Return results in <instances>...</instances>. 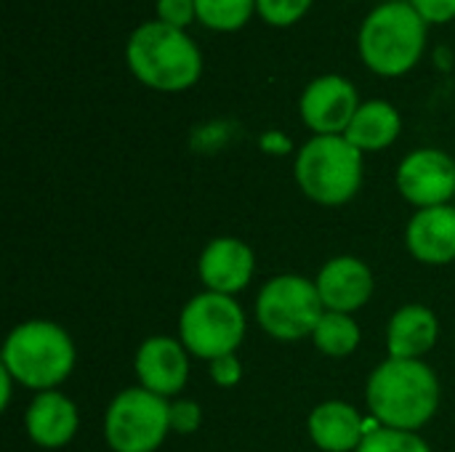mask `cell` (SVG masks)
Returning a JSON list of instances; mask_svg holds the SVG:
<instances>
[{"instance_id":"cell-1","label":"cell","mask_w":455,"mask_h":452,"mask_svg":"<svg viewBox=\"0 0 455 452\" xmlns=\"http://www.w3.org/2000/svg\"><path fill=\"white\" fill-rule=\"evenodd\" d=\"M365 402L387 429L416 432L432 421L440 405V381L421 360H387L365 386Z\"/></svg>"},{"instance_id":"cell-2","label":"cell","mask_w":455,"mask_h":452,"mask_svg":"<svg viewBox=\"0 0 455 452\" xmlns=\"http://www.w3.org/2000/svg\"><path fill=\"white\" fill-rule=\"evenodd\" d=\"M125 61L139 83L165 93L192 88L203 72V56L195 40L160 19L133 29L125 45Z\"/></svg>"},{"instance_id":"cell-3","label":"cell","mask_w":455,"mask_h":452,"mask_svg":"<svg viewBox=\"0 0 455 452\" xmlns=\"http://www.w3.org/2000/svg\"><path fill=\"white\" fill-rule=\"evenodd\" d=\"M360 59L381 77H400L411 72L427 48V21L411 3L389 0L373 8L357 37Z\"/></svg>"},{"instance_id":"cell-4","label":"cell","mask_w":455,"mask_h":452,"mask_svg":"<svg viewBox=\"0 0 455 452\" xmlns=\"http://www.w3.org/2000/svg\"><path fill=\"white\" fill-rule=\"evenodd\" d=\"M16 384L40 392H51L75 368V344L48 320H29L16 325L3 344V365Z\"/></svg>"},{"instance_id":"cell-5","label":"cell","mask_w":455,"mask_h":452,"mask_svg":"<svg viewBox=\"0 0 455 452\" xmlns=\"http://www.w3.org/2000/svg\"><path fill=\"white\" fill-rule=\"evenodd\" d=\"M301 192L320 205H344L363 186V152L344 136H315L296 157Z\"/></svg>"},{"instance_id":"cell-6","label":"cell","mask_w":455,"mask_h":452,"mask_svg":"<svg viewBox=\"0 0 455 452\" xmlns=\"http://www.w3.org/2000/svg\"><path fill=\"white\" fill-rule=\"evenodd\" d=\"M179 336L189 354L213 362L237 352L245 336V314L232 296L205 290L184 306Z\"/></svg>"},{"instance_id":"cell-7","label":"cell","mask_w":455,"mask_h":452,"mask_svg":"<svg viewBox=\"0 0 455 452\" xmlns=\"http://www.w3.org/2000/svg\"><path fill=\"white\" fill-rule=\"evenodd\" d=\"M325 306L317 285L301 274H280L269 280L256 298V320L264 333L277 341H299L315 333Z\"/></svg>"},{"instance_id":"cell-8","label":"cell","mask_w":455,"mask_h":452,"mask_svg":"<svg viewBox=\"0 0 455 452\" xmlns=\"http://www.w3.org/2000/svg\"><path fill=\"white\" fill-rule=\"evenodd\" d=\"M171 432V405L147 392H120L104 416V440L115 452H155Z\"/></svg>"},{"instance_id":"cell-9","label":"cell","mask_w":455,"mask_h":452,"mask_svg":"<svg viewBox=\"0 0 455 452\" xmlns=\"http://www.w3.org/2000/svg\"><path fill=\"white\" fill-rule=\"evenodd\" d=\"M400 194L416 205L437 208L455 200V160L443 149H416L397 168Z\"/></svg>"},{"instance_id":"cell-10","label":"cell","mask_w":455,"mask_h":452,"mask_svg":"<svg viewBox=\"0 0 455 452\" xmlns=\"http://www.w3.org/2000/svg\"><path fill=\"white\" fill-rule=\"evenodd\" d=\"M357 109L360 96L355 85L341 75L315 77L299 101L301 120L315 131V136H344Z\"/></svg>"},{"instance_id":"cell-11","label":"cell","mask_w":455,"mask_h":452,"mask_svg":"<svg viewBox=\"0 0 455 452\" xmlns=\"http://www.w3.org/2000/svg\"><path fill=\"white\" fill-rule=\"evenodd\" d=\"M136 376L141 389L163 400L176 397L189 378V352L171 336H152L136 352Z\"/></svg>"},{"instance_id":"cell-12","label":"cell","mask_w":455,"mask_h":452,"mask_svg":"<svg viewBox=\"0 0 455 452\" xmlns=\"http://www.w3.org/2000/svg\"><path fill=\"white\" fill-rule=\"evenodd\" d=\"M197 272H200L205 290L235 296L243 288H248L256 272V256L237 237H216L213 242L205 245Z\"/></svg>"},{"instance_id":"cell-13","label":"cell","mask_w":455,"mask_h":452,"mask_svg":"<svg viewBox=\"0 0 455 452\" xmlns=\"http://www.w3.org/2000/svg\"><path fill=\"white\" fill-rule=\"evenodd\" d=\"M315 285H317L325 312L352 314V312L363 309L373 296V274H371L368 264H363L355 256L331 258L320 269Z\"/></svg>"},{"instance_id":"cell-14","label":"cell","mask_w":455,"mask_h":452,"mask_svg":"<svg viewBox=\"0 0 455 452\" xmlns=\"http://www.w3.org/2000/svg\"><path fill=\"white\" fill-rule=\"evenodd\" d=\"M411 256L429 266L455 261V205H437L419 210L405 229Z\"/></svg>"},{"instance_id":"cell-15","label":"cell","mask_w":455,"mask_h":452,"mask_svg":"<svg viewBox=\"0 0 455 452\" xmlns=\"http://www.w3.org/2000/svg\"><path fill=\"white\" fill-rule=\"evenodd\" d=\"M77 424H80V418H77L75 402L56 389L40 392L24 416V426H27L29 440L45 450L64 448L75 437Z\"/></svg>"},{"instance_id":"cell-16","label":"cell","mask_w":455,"mask_h":452,"mask_svg":"<svg viewBox=\"0 0 455 452\" xmlns=\"http://www.w3.org/2000/svg\"><path fill=\"white\" fill-rule=\"evenodd\" d=\"M307 429L312 442L323 452H355L368 434L363 416L341 400L320 402L309 413Z\"/></svg>"},{"instance_id":"cell-17","label":"cell","mask_w":455,"mask_h":452,"mask_svg":"<svg viewBox=\"0 0 455 452\" xmlns=\"http://www.w3.org/2000/svg\"><path fill=\"white\" fill-rule=\"evenodd\" d=\"M437 314L421 304H408L395 312L387 328V349L392 360H421L437 344Z\"/></svg>"},{"instance_id":"cell-18","label":"cell","mask_w":455,"mask_h":452,"mask_svg":"<svg viewBox=\"0 0 455 452\" xmlns=\"http://www.w3.org/2000/svg\"><path fill=\"white\" fill-rule=\"evenodd\" d=\"M400 131H403L400 112L389 101L373 99V101L360 104L344 139L352 147H357L360 152H379V149H387L389 144H395Z\"/></svg>"},{"instance_id":"cell-19","label":"cell","mask_w":455,"mask_h":452,"mask_svg":"<svg viewBox=\"0 0 455 452\" xmlns=\"http://www.w3.org/2000/svg\"><path fill=\"white\" fill-rule=\"evenodd\" d=\"M360 325L352 320V314L341 312H325L312 333V344L317 346V352L328 357H349L360 346Z\"/></svg>"},{"instance_id":"cell-20","label":"cell","mask_w":455,"mask_h":452,"mask_svg":"<svg viewBox=\"0 0 455 452\" xmlns=\"http://www.w3.org/2000/svg\"><path fill=\"white\" fill-rule=\"evenodd\" d=\"M197 19L216 32L240 29L256 11V0H195Z\"/></svg>"},{"instance_id":"cell-21","label":"cell","mask_w":455,"mask_h":452,"mask_svg":"<svg viewBox=\"0 0 455 452\" xmlns=\"http://www.w3.org/2000/svg\"><path fill=\"white\" fill-rule=\"evenodd\" d=\"M355 452H432L429 445L416 432H400V429H368L363 445Z\"/></svg>"},{"instance_id":"cell-22","label":"cell","mask_w":455,"mask_h":452,"mask_svg":"<svg viewBox=\"0 0 455 452\" xmlns=\"http://www.w3.org/2000/svg\"><path fill=\"white\" fill-rule=\"evenodd\" d=\"M312 0H256L259 16L272 27H291L296 24L307 11Z\"/></svg>"},{"instance_id":"cell-23","label":"cell","mask_w":455,"mask_h":452,"mask_svg":"<svg viewBox=\"0 0 455 452\" xmlns=\"http://www.w3.org/2000/svg\"><path fill=\"white\" fill-rule=\"evenodd\" d=\"M203 424L200 405L192 400H181L171 405V432L176 434H195Z\"/></svg>"},{"instance_id":"cell-24","label":"cell","mask_w":455,"mask_h":452,"mask_svg":"<svg viewBox=\"0 0 455 452\" xmlns=\"http://www.w3.org/2000/svg\"><path fill=\"white\" fill-rule=\"evenodd\" d=\"M157 19L184 29L187 24H192V19H197L195 0H157Z\"/></svg>"},{"instance_id":"cell-25","label":"cell","mask_w":455,"mask_h":452,"mask_svg":"<svg viewBox=\"0 0 455 452\" xmlns=\"http://www.w3.org/2000/svg\"><path fill=\"white\" fill-rule=\"evenodd\" d=\"M411 5L427 24H445L455 19V0H411Z\"/></svg>"},{"instance_id":"cell-26","label":"cell","mask_w":455,"mask_h":452,"mask_svg":"<svg viewBox=\"0 0 455 452\" xmlns=\"http://www.w3.org/2000/svg\"><path fill=\"white\" fill-rule=\"evenodd\" d=\"M211 378H213L216 386H221V389L237 386L240 378H243V368H240L237 354H227V357L213 360V362H211Z\"/></svg>"}]
</instances>
